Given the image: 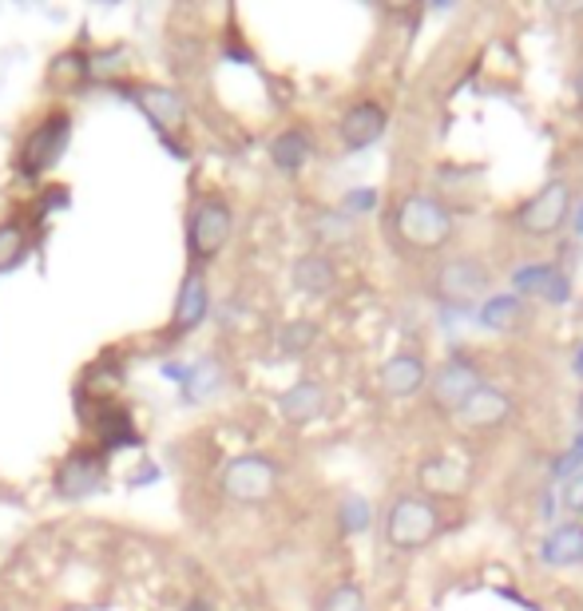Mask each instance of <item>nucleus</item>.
<instances>
[{
    "label": "nucleus",
    "instance_id": "nucleus-1",
    "mask_svg": "<svg viewBox=\"0 0 583 611\" xmlns=\"http://www.w3.org/2000/svg\"><path fill=\"white\" fill-rule=\"evenodd\" d=\"M397 227H401V235H405L409 242L428 250V247H441V242L453 235V218H448V211L441 207L437 199L413 195V199H405V207L397 215Z\"/></svg>",
    "mask_w": 583,
    "mask_h": 611
},
{
    "label": "nucleus",
    "instance_id": "nucleus-2",
    "mask_svg": "<svg viewBox=\"0 0 583 611\" xmlns=\"http://www.w3.org/2000/svg\"><path fill=\"white\" fill-rule=\"evenodd\" d=\"M230 207L219 203V199H203L195 211H191V227H187V239H191V254L198 262L215 259L230 239Z\"/></svg>",
    "mask_w": 583,
    "mask_h": 611
},
{
    "label": "nucleus",
    "instance_id": "nucleus-3",
    "mask_svg": "<svg viewBox=\"0 0 583 611\" xmlns=\"http://www.w3.org/2000/svg\"><path fill=\"white\" fill-rule=\"evenodd\" d=\"M437 532V508L421 497H401L389 512L386 540L393 548H416Z\"/></svg>",
    "mask_w": 583,
    "mask_h": 611
},
{
    "label": "nucleus",
    "instance_id": "nucleus-4",
    "mask_svg": "<svg viewBox=\"0 0 583 611\" xmlns=\"http://www.w3.org/2000/svg\"><path fill=\"white\" fill-rule=\"evenodd\" d=\"M68 135H72V120L68 115H48L36 132L28 135V144H24L21 151V171L24 176H41V171H48V167L60 163L64 147H68Z\"/></svg>",
    "mask_w": 583,
    "mask_h": 611
},
{
    "label": "nucleus",
    "instance_id": "nucleus-5",
    "mask_svg": "<svg viewBox=\"0 0 583 611\" xmlns=\"http://www.w3.org/2000/svg\"><path fill=\"white\" fill-rule=\"evenodd\" d=\"M568 207H572V191H568V183H548L536 199H528L521 207V215H516V223H521L524 235H552V230L563 227V218H568Z\"/></svg>",
    "mask_w": 583,
    "mask_h": 611
},
{
    "label": "nucleus",
    "instance_id": "nucleus-6",
    "mask_svg": "<svg viewBox=\"0 0 583 611\" xmlns=\"http://www.w3.org/2000/svg\"><path fill=\"white\" fill-rule=\"evenodd\" d=\"M274 480H278V473H274L271 461H262V456H239V461H230V465H227V477H222V485H227V493L235 500H247V505H254V500L271 497Z\"/></svg>",
    "mask_w": 583,
    "mask_h": 611
},
{
    "label": "nucleus",
    "instance_id": "nucleus-7",
    "mask_svg": "<svg viewBox=\"0 0 583 611\" xmlns=\"http://www.w3.org/2000/svg\"><path fill=\"white\" fill-rule=\"evenodd\" d=\"M437 291L453 302H469V298H477V294L489 291V270L472 259L448 262V267L437 274Z\"/></svg>",
    "mask_w": 583,
    "mask_h": 611
},
{
    "label": "nucleus",
    "instance_id": "nucleus-8",
    "mask_svg": "<svg viewBox=\"0 0 583 611\" xmlns=\"http://www.w3.org/2000/svg\"><path fill=\"white\" fill-rule=\"evenodd\" d=\"M480 389V377L469 362H445L433 377V397H437L445 409H460V405L469 401L472 394Z\"/></svg>",
    "mask_w": 583,
    "mask_h": 611
},
{
    "label": "nucleus",
    "instance_id": "nucleus-9",
    "mask_svg": "<svg viewBox=\"0 0 583 611\" xmlns=\"http://www.w3.org/2000/svg\"><path fill=\"white\" fill-rule=\"evenodd\" d=\"M512 286L516 291H528V294H540V298L556 302V306H563V302L572 298V282L563 279L556 267H524L512 274Z\"/></svg>",
    "mask_w": 583,
    "mask_h": 611
},
{
    "label": "nucleus",
    "instance_id": "nucleus-10",
    "mask_svg": "<svg viewBox=\"0 0 583 611\" xmlns=\"http://www.w3.org/2000/svg\"><path fill=\"white\" fill-rule=\"evenodd\" d=\"M100 480H104V461H100V456H88V453L68 456L64 468L56 473V485H60L64 497H83V493H92Z\"/></svg>",
    "mask_w": 583,
    "mask_h": 611
},
{
    "label": "nucleus",
    "instance_id": "nucleus-11",
    "mask_svg": "<svg viewBox=\"0 0 583 611\" xmlns=\"http://www.w3.org/2000/svg\"><path fill=\"white\" fill-rule=\"evenodd\" d=\"M508 414H512V401L500 394V389H492V385H480L477 394L460 405V417H465L469 426H500Z\"/></svg>",
    "mask_w": 583,
    "mask_h": 611
},
{
    "label": "nucleus",
    "instance_id": "nucleus-12",
    "mask_svg": "<svg viewBox=\"0 0 583 611\" xmlns=\"http://www.w3.org/2000/svg\"><path fill=\"white\" fill-rule=\"evenodd\" d=\"M381 132H386V112L377 104H357L354 112L345 115L342 124V135L350 147H369L381 139Z\"/></svg>",
    "mask_w": 583,
    "mask_h": 611
},
{
    "label": "nucleus",
    "instance_id": "nucleus-13",
    "mask_svg": "<svg viewBox=\"0 0 583 611\" xmlns=\"http://www.w3.org/2000/svg\"><path fill=\"white\" fill-rule=\"evenodd\" d=\"M381 382H386V389L397 397L416 394V389L425 385V362L413 358V353H397V358L386 362V370H381Z\"/></svg>",
    "mask_w": 583,
    "mask_h": 611
},
{
    "label": "nucleus",
    "instance_id": "nucleus-14",
    "mask_svg": "<svg viewBox=\"0 0 583 611\" xmlns=\"http://www.w3.org/2000/svg\"><path fill=\"white\" fill-rule=\"evenodd\" d=\"M139 104H144V112L151 115L163 132H175V127L183 124V100H179L175 92L159 88V83H144V88H139Z\"/></svg>",
    "mask_w": 583,
    "mask_h": 611
},
{
    "label": "nucleus",
    "instance_id": "nucleus-15",
    "mask_svg": "<svg viewBox=\"0 0 583 611\" xmlns=\"http://www.w3.org/2000/svg\"><path fill=\"white\" fill-rule=\"evenodd\" d=\"M544 564L552 568H568V564H580L583 559V524H563L552 536L544 540Z\"/></svg>",
    "mask_w": 583,
    "mask_h": 611
},
{
    "label": "nucleus",
    "instance_id": "nucleus-16",
    "mask_svg": "<svg viewBox=\"0 0 583 611\" xmlns=\"http://www.w3.org/2000/svg\"><path fill=\"white\" fill-rule=\"evenodd\" d=\"M203 314H207V282H203V274H187L183 291H179L175 330H195L198 321H203Z\"/></svg>",
    "mask_w": 583,
    "mask_h": 611
},
{
    "label": "nucleus",
    "instance_id": "nucleus-17",
    "mask_svg": "<svg viewBox=\"0 0 583 611\" xmlns=\"http://www.w3.org/2000/svg\"><path fill=\"white\" fill-rule=\"evenodd\" d=\"M322 385H313V382H302V385H294L290 394L282 397V414L290 417V421H310V417L322 414Z\"/></svg>",
    "mask_w": 583,
    "mask_h": 611
},
{
    "label": "nucleus",
    "instance_id": "nucleus-18",
    "mask_svg": "<svg viewBox=\"0 0 583 611\" xmlns=\"http://www.w3.org/2000/svg\"><path fill=\"white\" fill-rule=\"evenodd\" d=\"M524 318V306L521 298H512V294H500V298H489L480 306V321L489 326V330H508L516 321Z\"/></svg>",
    "mask_w": 583,
    "mask_h": 611
},
{
    "label": "nucleus",
    "instance_id": "nucleus-19",
    "mask_svg": "<svg viewBox=\"0 0 583 611\" xmlns=\"http://www.w3.org/2000/svg\"><path fill=\"white\" fill-rule=\"evenodd\" d=\"M306 135L302 132H282L278 139H274V147H271V156H274V163L282 167V171H298V167L306 163Z\"/></svg>",
    "mask_w": 583,
    "mask_h": 611
},
{
    "label": "nucleus",
    "instance_id": "nucleus-20",
    "mask_svg": "<svg viewBox=\"0 0 583 611\" xmlns=\"http://www.w3.org/2000/svg\"><path fill=\"white\" fill-rule=\"evenodd\" d=\"M294 282H298V291H330V282H333V270L325 259H318V254H310V259H302L298 267H294Z\"/></svg>",
    "mask_w": 583,
    "mask_h": 611
},
{
    "label": "nucleus",
    "instance_id": "nucleus-21",
    "mask_svg": "<svg viewBox=\"0 0 583 611\" xmlns=\"http://www.w3.org/2000/svg\"><path fill=\"white\" fill-rule=\"evenodd\" d=\"M222 382V373H219V365L210 362V358H203V365H195V370L187 373V397H203V394H210L215 385Z\"/></svg>",
    "mask_w": 583,
    "mask_h": 611
},
{
    "label": "nucleus",
    "instance_id": "nucleus-22",
    "mask_svg": "<svg viewBox=\"0 0 583 611\" xmlns=\"http://www.w3.org/2000/svg\"><path fill=\"white\" fill-rule=\"evenodd\" d=\"M322 611H365V596H362V588H333L330 596H325V603H322Z\"/></svg>",
    "mask_w": 583,
    "mask_h": 611
},
{
    "label": "nucleus",
    "instance_id": "nucleus-23",
    "mask_svg": "<svg viewBox=\"0 0 583 611\" xmlns=\"http://www.w3.org/2000/svg\"><path fill=\"white\" fill-rule=\"evenodd\" d=\"M24 254V235H21V227H0V270L4 267H12V262L21 259Z\"/></svg>",
    "mask_w": 583,
    "mask_h": 611
},
{
    "label": "nucleus",
    "instance_id": "nucleus-24",
    "mask_svg": "<svg viewBox=\"0 0 583 611\" xmlns=\"http://www.w3.org/2000/svg\"><path fill=\"white\" fill-rule=\"evenodd\" d=\"M342 524L345 532H365L369 529V505L362 497H345L342 500Z\"/></svg>",
    "mask_w": 583,
    "mask_h": 611
},
{
    "label": "nucleus",
    "instance_id": "nucleus-25",
    "mask_svg": "<svg viewBox=\"0 0 583 611\" xmlns=\"http://www.w3.org/2000/svg\"><path fill=\"white\" fill-rule=\"evenodd\" d=\"M310 338H313V326H310V321H298V326H286V330H282V350L302 353L306 346H310Z\"/></svg>",
    "mask_w": 583,
    "mask_h": 611
},
{
    "label": "nucleus",
    "instance_id": "nucleus-26",
    "mask_svg": "<svg viewBox=\"0 0 583 611\" xmlns=\"http://www.w3.org/2000/svg\"><path fill=\"white\" fill-rule=\"evenodd\" d=\"M374 203H377V191H350V199H345V211H374Z\"/></svg>",
    "mask_w": 583,
    "mask_h": 611
},
{
    "label": "nucleus",
    "instance_id": "nucleus-27",
    "mask_svg": "<svg viewBox=\"0 0 583 611\" xmlns=\"http://www.w3.org/2000/svg\"><path fill=\"white\" fill-rule=\"evenodd\" d=\"M568 508L583 512V473H575V477L568 480Z\"/></svg>",
    "mask_w": 583,
    "mask_h": 611
},
{
    "label": "nucleus",
    "instance_id": "nucleus-28",
    "mask_svg": "<svg viewBox=\"0 0 583 611\" xmlns=\"http://www.w3.org/2000/svg\"><path fill=\"white\" fill-rule=\"evenodd\" d=\"M580 465H583V453H580V449H572V453L563 456V461H556V477H568V473H575Z\"/></svg>",
    "mask_w": 583,
    "mask_h": 611
},
{
    "label": "nucleus",
    "instance_id": "nucleus-29",
    "mask_svg": "<svg viewBox=\"0 0 583 611\" xmlns=\"http://www.w3.org/2000/svg\"><path fill=\"white\" fill-rule=\"evenodd\" d=\"M183 611H210V608H207V603H203V600H195V603H187V608H183Z\"/></svg>",
    "mask_w": 583,
    "mask_h": 611
},
{
    "label": "nucleus",
    "instance_id": "nucleus-30",
    "mask_svg": "<svg viewBox=\"0 0 583 611\" xmlns=\"http://www.w3.org/2000/svg\"><path fill=\"white\" fill-rule=\"evenodd\" d=\"M575 373L583 377V350H580V358H575Z\"/></svg>",
    "mask_w": 583,
    "mask_h": 611
},
{
    "label": "nucleus",
    "instance_id": "nucleus-31",
    "mask_svg": "<svg viewBox=\"0 0 583 611\" xmlns=\"http://www.w3.org/2000/svg\"><path fill=\"white\" fill-rule=\"evenodd\" d=\"M575 230L583 235V207H580V218H575Z\"/></svg>",
    "mask_w": 583,
    "mask_h": 611
},
{
    "label": "nucleus",
    "instance_id": "nucleus-32",
    "mask_svg": "<svg viewBox=\"0 0 583 611\" xmlns=\"http://www.w3.org/2000/svg\"><path fill=\"white\" fill-rule=\"evenodd\" d=\"M575 449H580V453H583V433H580V441H575Z\"/></svg>",
    "mask_w": 583,
    "mask_h": 611
},
{
    "label": "nucleus",
    "instance_id": "nucleus-33",
    "mask_svg": "<svg viewBox=\"0 0 583 611\" xmlns=\"http://www.w3.org/2000/svg\"><path fill=\"white\" fill-rule=\"evenodd\" d=\"M580 104H583V76H580Z\"/></svg>",
    "mask_w": 583,
    "mask_h": 611
}]
</instances>
